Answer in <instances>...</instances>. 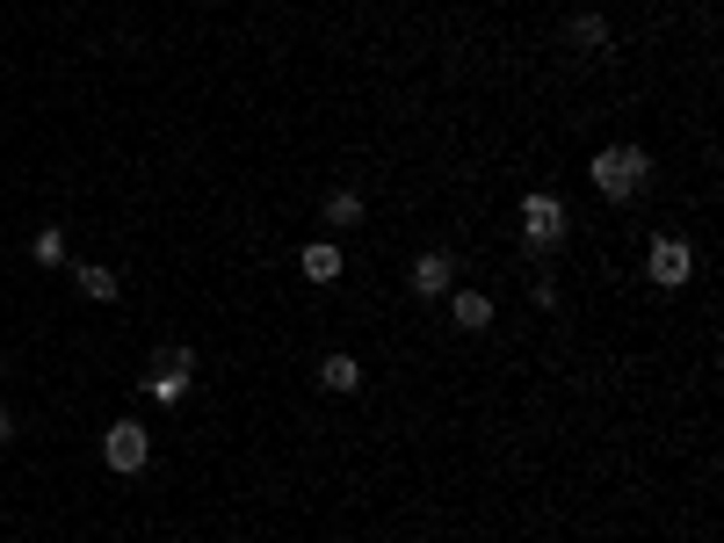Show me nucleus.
Wrapping results in <instances>:
<instances>
[{
	"label": "nucleus",
	"mask_w": 724,
	"mask_h": 543,
	"mask_svg": "<svg viewBox=\"0 0 724 543\" xmlns=\"http://www.w3.org/2000/svg\"><path fill=\"white\" fill-rule=\"evenodd\" d=\"M587 174H594V196H608V203H630L652 181V160H644L638 145H602L594 160H587Z\"/></svg>",
	"instance_id": "nucleus-1"
},
{
	"label": "nucleus",
	"mask_w": 724,
	"mask_h": 543,
	"mask_svg": "<svg viewBox=\"0 0 724 543\" xmlns=\"http://www.w3.org/2000/svg\"><path fill=\"white\" fill-rule=\"evenodd\" d=\"M565 232H572V210H565V196H551V189H529V196H522V246H529V254H558Z\"/></svg>",
	"instance_id": "nucleus-2"
},
{
	"label": "nucleus",
	"mask_w": 724,
	"mask_h": 543,
	"mask_svg": "<svg viewBox=\"0 0 724 543\" xmlns=\"http://www.w3.org/2000/svg\"><path fill=\"white\" fill-rule=\"evenodd\" d=\"M101 463H109V471H123V479H138L145 463H153V435H145L138 421H117L109 435H101Z\"/></svg>",
	"instance_id": "nucleus-3"
},
{
	"label": "nucleus",
	"mask_w": 724,
	"mask_h": 543,
	"mask_svg": "<svg viewBox=\"0 0 724 543\" xmlns=\"http://www.w3.org/2000/svg\"><path fill=\"white\" fill-rule=\"evenodd\" d=\"M644 276L660 282V290H681V282L696 276V254H688L681 232H660V240H652V254H644Z\"/></svg>",
	"instance_id": "nucleus-4"
},
{
	"label": "nucleus",
	"mask_w": 724,
	"mask_h": 543,
	"mask_svg": "<svg viewBox=\"0 0 724 543\" xmlns=\"http://www.w3.org/2000/svg\"><path fill=\"white\" fill-rule=\"evenodd\" d=\"M189 377H196V370H167V362H153L138 391H145L153 406H181V399H189Z\"/></svg>",
	"instance_id": "nucleus-5"
},
{
	"label": "nucleus",
	"mask_w": 724,
	"mask_h": 543,
	"mask_svg": "<svg viewBox=\"0 0 724 543\" xmlns=\"http://www.w3.org/2000/svg\"><path fill=\"white\" fill-rule=\"evenodd\" d=\"M449 276H457V262H449V254H421V262H413V298H449Z\"/></svg>",
	"instance_id": "nucleus-6"
},
{
	"label": "nucleus",
	"mask_w": 724,
	"mask_h": 543,
	"mask_svg": "<svg viewBox=\"0 0 724 543\" xmlns=\"http://www.w3.org/2000/svg\"><path fill=\"white\" fill-rule=\"evenodd\" d=\"M298 268H304V282H341L348 276V262H341V246H334V240H312L298 254Z\"/></svg>",
	"instance_id": "nucleus-7"
},
{
	"label": "nucleus",
	"mask_w": 724,
	"mask_h": 543,
	"mask_svg": "<svg viewBox=\"0 0 724 543\" xmlns=\"http://www.w3.org/2000/svg\"><path fill=\"white\" fill-rule=\"evenodd\" d=\"M449 319H457L463 334H485V326H493V298H485V290H449Z\"/></svg>",
	"instance_id": "nucleus-8"
},
{
	"label": "nucleus",
	"mask_w": 724,
	"mask_h": 543,
	"mask_svg": "<svg viewBox=\"0 0 724 543\" xmlns=\"http://www.w3.org/2000/svg\"><path fill=\"white\" fill-rule=\"evenodd\" d=\"M565 44H572L580 59H602V51H608V22L602 15H572V22H565Z\"/></svg>",
	"instance_id": "nucleus-9"
},
{
	"label": "nucleus",
	"mask_w": 724,
	"mask_h": 543,
	"mask_svg": "<svg viewBox=\"0 0 724 543\" xmlns=\"http://www.w3.org/2000/svg\"><path fill=\"white\" fill-rule=\"evenodd\" d=\"M319 384H326V391H362V362L355 355H326L319 362Z\"/></svg>",
	"instance_id": "nucleus-10"
},
{
	"label": "nucleus",
	"mask_w": 724,
	"mask_h": 543,
	"mask_svg": "<svg viewBox=\"0 0 724 543\" xmlns=\"http://www.w3.org/2000/svg\"><path fill=\"white\" fill-rule=\"evenodd\" d=\"M73 282H81V298H87V304H109V298H117V276H109V268H101V262L73 268Z\"/></svg>",
	"instance_id": "nucleus-11"
},
{
	"label": "nucleus",
	"mask_w": 724,
	"mask_h": 543,
	"mask_svg": "<svg viewBox=\"0 0 724 543\" xmlns=\"http://www.w3.org/2000/svg\"><path fill=\"white\" fill-rule=\"evenodd\" d=\"M29 262H37V268H65V232H59V225H44L37 240H29Z\"/></svg>",
	"instance_id": "nucleus-12"
},
{
	"label": "nucleus",
	"mask_w": 724,
	"mask_h": 543,
	"mask_svg": "<svg viewBox=\"0 0 724 543\" xmlns=\"http://www.w3.org/2000/svg\"><path fill=\"white\" fill-rule=\"evenodd\" d=\"M326 225H334V232L362 225V196H355V189H334V196H326Z\"/></svg>",
	"instance_id": "nucleus-13"
},
{
	"label": "nucleus",
	"mask_w": 724,
	"mask_h": 543,
	"mask_svg": "<svg viewBox=\"0 0 724 543\" xmlns=\"http://www.w3.org/2000/svg\"><path fill=\"white\" fill-rule=\"evenodd\" d=\"M153 362H167V370H196V355H189V348H181V341H167V348H160V355H153Z\"/></svg>",
	"instance_id": "nucleus-14"
},
{
	"label": "nucleus",
	"mask_w": 724,
	"mask_h": 543,
	"mask_svg": "<svg viewBox=\"0 0 724 543\" xmlns=\"http://www.w3.org/2000/svg\"><path fill=\"white\" fill-rule=\"evenodd\" d=\"M0 443H15V413L8 406H0Z\"/></svg>",
	"instance_id": "nucleus-15"
},
{
	"label": "nucleus",
	"mask_w": 724,
	"mask_h": 543,
	"mask_svg": "<svg viewBox=\"0 0 724 543\" xmlns=\"http://www.w3.org/2000/svg\"><path fill=\"white\" fill-rule=\"evenodd\" d=\"M0 377H8V355H0Z\"/></svg>",
	"instance_id": "nucleus-16"
}]
</instances>
